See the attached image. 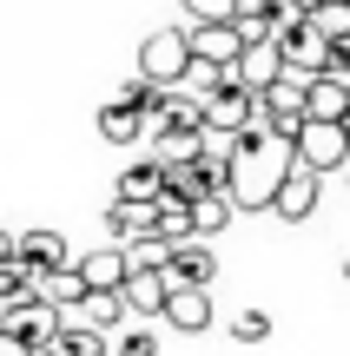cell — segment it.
Returning <instances> with one entry per match:
<instances>
[{
    "label": "cell",
    "instance_id": "cell-17",
    "mask_svg": "<svg viewBox=\"0 0 350 356\" xmlns=\"http://www.w3.org/2000/svg\"><path fill=\"white\" fill-rule=\"evenodd\" d=\"M106 231H113L119 251H126V244H139V238H152V204H119V198H113V211H106Z\"/></svg>",
    "mask_w": 350,
    "mask_h": 356
},
{
    "label": "cell",
    "instance_id": "cell-13",
    "mask_svg": "<svg viewBox=\"0 0 350 356\" xmlns=\"http://www.w3.org/2000/svg\"><path fill=\"white\" fill-rule=\"evenodd\" d=\"M33 297L53 310V317H73V310L86 304V284H79V270H53V277L33 284Z\"/></svg>",
    "mask_w": 350,
    "mask_h": 356
},
{
    "label": "cell",
    "instance_id": "cell-11",
    "mask_svg": "<svg viewBox=\"0 0 350 356\" xmlns=\"http://www.w3.org/2000/svg\"><path fill=\"white\" fill-rule=\"evenodd\" d=\"M232 79L258 99V92H271L278 79H285V60H278V40H264V47H245L238 53V66H232Z\"/></svg>",
    "mask_w": 350,
    "mask_h": 356
},
{
    "label": "cell",
    "instance_id": "cell-1",
    "mask_svg": "<svg viewBox=\"0 0 350 356\" xmlns=\"http://www.w3.org/2000/svg\"><path fill=\"white\" fill-rule=\"evenodd\" d=\"M291 172V145L271 139L264 126L238 132L232 145V165H225V198H232V211H271V191L285 185Z\"/></svg>",
    "mask_w": 350,
    "mask_h": 356
},
{
    "label": "cell",
    "instance_id": "cell-23",
    "mask_svg": "<svg viewBox=\"0 0 350 356\" xmlns=\"http://www.w3.org/2000/svg\"><path fill=\"white\" fill-rule=\"evenodd\" d=\"M232 337H238V343H264V337H271V317H264V310H238Z\"/></svg>",
    "mask_w": 350,
    "mask_h": 356
},
{
    "label": "cell",
    "instance_id": "cell-9",
    "mask_svg": "<svg viewBox=\"0 0 350 356\" xmlns=\"http://www.w3.org/2000/svg\"><path fill=\"white\" fill-rule=\"evenodd\" d=\"M60 323H66V317H53V310H47V304L33 297V304L7 310V317H0V330H7V337H13L20 350H53V337H60Z\"/></svg>",
    "mask_w": 350,
    "mask_h": 356
},
{
    "label": "cell",
    "instance_id": "cell-3",
    "mask_svg": "<svg viewBox=\"0 0 350 356\" xmlns=\"http://www.w3.org/2000/svg\"><path fill=\"white\" fill-rule=\"evenodd\" d=\"M344 159H350L344 126H317V119H304V126H298V139H291V165H298V172L324 178V172H344Z\"/></svg>",
    "mask_w": 350,
    "mask_h": 356
},
{
    "label": "cell",
    "instance_id": "cell-24",
    "mask_svg": "<svg viewBox=\"0 0 350 356\" xmlns=\"http://www.w3.org/2000/svg\"><path fill=\"white\" fill-rule=\"evenodd\" d=\"M238 0H185V13H192V26H225L232 20Z\"/></svg>",
    "mask_w": 350,
    "mask_h": 356
},
{
    "label": "cell",
    "instance_id": "cell-31",
    "mask_svg": "<svg viewBox=\"0 0 350 356\" xmlns=\"http://www.w3.org/2000/svg\"><path fill=\"white\" fill-rule=\"evenodd\" d=\"M344 178H350V159H344Z\"/></svg>",
    "mask_w": 350,
    "mask_h": 356
},
{
    "label": "cell",
    "instance_id": "cell-25",
    "mask_svg": "<svg viewBox=\"0 0 350 356\" xmlns=\"http://www.w3.org/2000/svg\"><path fill=\"white\" fill-rule=\"evenodd\" d=\"M113 356H159V337H152V330H126V337L113 343Z\"/></svg>",
    "mask_w": 350,
    "mask_h": 356
},
{
    "label": "cell",
    "instance_id": "cell-22",
    "mask_svg": "<svg viewBox=\"0 0 350 356\" xmlns=\"http://www.w3.org/2000/svg\"><path fill=\"white\" fill-rule=\"evenodd\" d=\"M126 270H166V244H159V238L126 244Z\"/></svg>",
    "mask_w": 350,
    "mask_h": 356
},
{
    "label": "cell",
    "instance_id": "cell-28",
    "mask_svg": "<svg viewBox=\"0 0 350 356\" xmlns=\"http://www.w3.org/2000/svg\"><path fill=\"white\" fill-rule=\"evenodd\" d=\"M337 126H344V145H350V113H344V119H337Z\"/></svg>",
    "mask_w": 350,
    "mask_h": 356
},
{
    "label": "cell",
    "instance_id": "cell-10",
    "mask_svg": "<svg viewBox=\"0 0 350 356\" xmlns=\"http://www.w3.org/2000/svg\"><path fill=\"white\" fill-rule=\"evenodd\" d=\"M317 198H324V178H311V172L291 165V172H285V185L271 191V211L285 218V225H304V218L317 211Z\"/></svg>",
    "mask_w": 350,
    "mask_h": 356
},
{
    "label": "cell",
    "instance_id": "cell-19",
    "mask_svg": "<svg viewBox=\"0 0 350 356\" xmlns=\"http://www.w3.org/2000/svg\"><path fill=\"white\" fill-rule=\"evenodd\" d=\"M73 323H86V330H119V323H126V297H86V304L73 310Z\"/></svg>",
    "mask_w": 350,
    "mask_h": 356
},
{
    "label": "cell",
    "instance_id": "cell-5",
    "mask_svg": "<svg viewBox=\"0 0 350 356\" xmlns=\"http://www.w3.org/2000/svg\"><path fill=\"white\" fill-rule=\"evenodd\" d=\"M198 106H205V132H225V139H238V132H251V126H258V99H251V92L238 86L232 73H225V79H218V86H212Z\"/></svg>",
    "mask_w": 350,
    "mask_h": 356
},
{
    "label": "cell",
    "instance_id": "cell-21",
    "mask_svg": "<svg viewBox=\"0 0 350 356\" xmlns=\"http://www.w3.org/2000/svg\"><path fill=\"white\" fill-rule=\"evenodd\" d=\"M145 132V119L139 113H119V106H100V139L106 145H132Z\"/></svg>",
    "mask_w": 350,
    "mask_h": 356
},
{
    "label": "cell",
    "instance_id": "cell-15",
    "mask_svg": "<svg viewBox=\"0 0 350 356\" xmlns=\"http://www.w3.org/2000/svg\"><path fill=\"white\" fill-rule=\"evenodd\" d=\"M344 113H350V86H337V79H311V86H304V119L337 126Z\"/></svg>",
    "mask_w": 350,
    "mask_h": 356
},
{
    "label": "cell",
    "instance_id": "cell-16",
    "mask_svg": "<svg viewBox=\"0 0 350 356\" xmlns=\"http://www.w3.org/2000/svg\"><path fill=\"white\" fill-rule=\"evenodd\" d=\"M159 191H166V165L159 159H139V165L119 172V204H152Z\"/></svg>",
    "mask_w": 350,
    "mask_h": 356
},
{
    "label": "cell",
    "instance_id": "cell-20",
    "mask_svg": "<svg viewBox=\"0 0 350 356\" xmlns=\"http://www.w3.org/2000/svg\"><path fill=\"white\" fill-rule=\"evenodd\" d=\"M225 225H232V198H225V191H212V198L192 204V238H198V244H205L212 231H225Z\"/></svg>",
    "mask_w": 350,
    "mask_h": 356
},
{
    "label": "cell",
    "instance_id": "cell-14",
    "mask_svg": "<svg viewBox=\"0 0 350 356\" xmlns=\"http://www.w3.org/2000/svg\"><path fill=\"white\" fill-rule=\"evenodd\" d=\"M166 291H172V284L159 277V270H132L126 291H119V297H126V317H159V310H166Z\"/></svg>",
    "mask_w": 350,
    "mask_h": 356
},
{
    "label": "cell",
    "instance_id": "cell-26",
    "mask_svg": "<svg viewBox=\"0 0 350 356\" xmlns=\"http://www.w3.org/2000/svg\"><path fill=\"white\" fill-rule=\"evenodd\" d=\"M0 270H13V238L0 231Z\"/></svg>",
    "mask_w": 350,
    "mask_h": 356
},
{
    "label": "cell",
    "instance_id": "cell-2",
    "mask_svg": "<svg viewBox=\"0 0 350 356\" xmlns=\"http://www.w3.org/2000/svg\"><path fill=\"white\" fill-rule=\"evenodd\" d=\"M185 73H192V53H185V26H159V33H145L139 47V79L152 92H179Z\"/></svg>",
    "mask_w": 350,
    "mask_h": 356
},
{
    "label": "cell",
    "instance_id": "cell-7",
    "mask_svg": "<svg viewBox=\"0 0 350 356\" xmlns=\"http://www.w3.org/2000/svg\"><path fill=\"white\" fill-rule=\"evenodd\" d=\"M185 53H192V66H205V73H232L245 40L232 33V20L225 26H185Z\"/></svg>",
    "mask_w": 350,
    "mask_h": 356
},
{
    "label": "cell",
    "instance_id": "cell-29",
    "mask_svg": "<svg viewBox=\"0 0 350 356\" xmlns=\"http://www.w3.org/2000/svg\"><path fill=\"white\" fill-rule=\"evenodd\" d=\"M26 356H60V350H26Z\"/></svg>",
    "mask_w": 350,
    "mask_h": 356
},
{
    "label": "cell",
    "instance_id": "cell-18",
    "mask_svg": "<svg viewBox=\"0 0 350 356\" xmlns=\"http://www.w3.org/2000/svg\"><path fill=\"white\" fill-rule=\"evenodd\" d=\"M53 350H60V356H113V343H106L100 330H86V323H73V317L60 323V337H53Z\"/></svg>",
    "mask_w": 350,
    "mask_h": 356
},
{
    "label": "cell",
    "instance_id": "cell-8",
    "mask_svg": "<svg viewBox=\"0 0 350 356\" xmlns=\"http://www.w3.org/2000/svg\"><path fill=\"white\" fill-rule=\"evenodd\" d=\"M73 270H79V284H86V297H119L126 291V251L119 244H106V251H86V257H73Z\"/></svg>",
    "mask_w": 350,
    "mask_h": 356
},
{
    "label": "cell",
    "instance_id": "cell-4",
    "mask_svg": "<svg viewBox=\"0 0 350 356\" xmlns=\"http://www.w3.org/2000/svg\"><path fill=\"white\" fill-rule=\"evenodd\" d=\"M53 270H73L66 231H26V238H13V277L40 284V277H53Z\"/></svg>",
    "mask_w": 350,
    "mask_h": 356
},
{
    "label": "cell",
    "instance_id": "cell-27",
    "mask_svg": "<svg viewBox=\"0 0 350 356\" xmlns=\"http://www.w3.org/2000/svg\"><path fill=\"white\" fill-rule=\"evenodd\" d=\"M0 356H26V350H20V343H13V337H7V330H0Z\"/></svg>",
    "mask_w": 350,
    "mask_h": 356
},
{
    "label": "cell",
    "instance_id": "cell-12",
    "mask_svg": "<svg viewBox=\"0 0 350 356\" xmlns=\"http://www.w3.org/2000/svg\"><path fill=\"white\" fill-rule=\"evenodd\" d=\"M159 317H166L172 330H185V337L212 330V291H166V310H159Z\"/></svg>",
    "mask_w": 350,
    "mask_h": 356
},
{
    "label": "cell",
    "instance_id": "cell-6",
    "mask_svg": "<svg viewBox=\"0 0 350 356\" xmlns=\"http://www.w3.org/2000/svg\"><path fill=\"white\" fill-rule=\"evenodd\" d=\"M159 277L172 284V291H212V277H218V257H212V244H172L166 251V270Z\"/></svg>",
    "mask_w": 350,
    "mask_h": 356
},
{
    "label": "cell",
    "instance_id": "cell-32",
    "mask_svg": "<svg viewBox=\"0 0 350 356\" xmlns=\"http://www.w3.org/2000/svg\"><path fill=\"white\" fill-rule=\"evenodd\" d=\"M344 7H350V0H344Z\"/></svg>",
    "mask_w": 350,
    "mask_h": 356
},
{
    "label": "cell",
    "instance_id": "cell-30",
    "mask_svg": "<svg viewBox=\"0 0 350 356\" xmlns=\"http://www.w3.org/2000/svg\"><path fill=\"white\" fill-rule=\"evenodd\" d=\"M344 284H350V257H344Z\"/></svg>",
    "mask_w": 350,
    "mask_h": 356
}]
</instances>
